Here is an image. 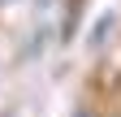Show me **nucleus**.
Segmentation results:
<instances>
[{"instance_id":"f257e3e1","label":"nucleus","mask_w":121,"mask_h":117,"mask_svg":"<svg viewBox=\"0 0 121 117\" xmlns=\"http://www.w3.org/2000/svg\"><path fill=\"white\" fill-rule=\"evenodd\" d=\"M73 117H95V113H73Z\"/></svg>"}]
</instances>
